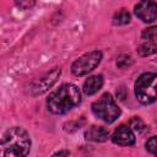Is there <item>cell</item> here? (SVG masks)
<instances>
[{"mask_svg": "<svg viewBox=\"0 0 157 157\" xmlns=\"http://www.w3.org/2000/svg\"><path fill=\"white\" fill-rule=\"evenodd\" d=\"M135 96L142 104L153 103L157 99V74L145 72L135 82Z\"/></svg>", "mask_w": 157, "mask_h": 157, "instance_id": "3", "label": "cell"}, {"mask_svg": "<svg viewBox=\"0 0 157 157\" xmlns=\"http://www.w3.org/2000/svg\"><path fill=\"white\" fill-rule=\"evenodd\" d=\"M129 125H130L131 129H134V130H136V131H141L142 128H144V123H142V120H141L140 118H132V119L129 121Z\"/></svg>", "mask_w": 157, "mask_h": 157, "instance_id": "14", "label": "cell"}, {"mask_svg": "<svg viewBox=\"0 0 157 157\" xmlns=\"http://www.w3.org/2000/svg\"><path fill=\"white\" fill-rule=\"evenodd\" d=\"M146 148H147V151H150L151 153L157 156V136H152L147 140Z\"/></svg>", "mask_w": 157, "mask_h": 157, "instance_id": "13", "label": "cell"}, {"mask_svg": "<svg viewBox=\"0 0 157 157\" xmlns=\"http://www.w3.org/2000/svg\"><path fill=\"white\" fill-rule=\"evenodd\" d=\"M81 102V93L78 88L72 83H64L47 99L48 109L53 114H64Z\"/></svg>", "mask_w": 157, "mask_h": 157, "instance_id": "1", "label": "cell"}, {"mask_svg": "<svg viewBox=\"0 0 157 157\" xmlns=\"http://www.w3.org/2000/svg\"><path fill=\"white\" fill-rule=\"evenodd\" d=\"M85 136L87 140L90 141H94V142H103L108 139L109 134L108 131L103 128V126H97V125H92L91 128H88V130L85 132Z\"/></svg>", "mask_w": 157, "mask_h": 157, "instance_id": "11", "label": "cell"}, {"mask_svg": "<svg viewBox=\"0 0 157 157\" xmlns=\"http://www.w3.org/2000/svg\"><path fill=\"white\" fill-rule=\"evenodd\" d=\"M60 74H61L60 67H54L52 71L47 72L45 75H43L42 77H39V78H37L36 81L32 82L31 92L33 94H42V93H44L45 91H48L56 82V80L59 78Z\"/></svg>", "mask_w": 157, "mask_h": 157, "instance_id": "7", "label": "cell"}, {"mask_svg": "<svg viewBox=\"0 0 157 157\" xmlns=\"http://www.w3.org/2000/svg\"><path fill=\"white\" fill-rule=\"evenodd\" d=\"M31 148V139L28 132L20 126L7 129L1 139L0 155L4 157L26 156Z\"/></svg>", "mask_w": 157, "mask_h": 157, "instance_id": "2", "label": "cell"}, {"mask_svg": "<svg viewBox=\"0 0 157 157\" xmlns=\"http://www.w3.org/2000/svg\"><path fill=\"white\" fill-rule=\"evenodd\" d=\"M130 64H131V58L128 56V55H121V56L118 59V61H117V65H118L119 67H126V66L130 65Z\"/></svg>", "mask_w": 157, "mask_h": 157, "instance_id": "16", "label": "cell"}, {"mask_svg": "<svg viewBox=\"0 0 157 157\" xmlns=\"http://www.w3.org/2000/svg\"><path fill=\"white\" fill-rule=\"evenodd\" d=\"M135 15L144 22H152L157 18V4L152 0H141L135 6Z\"/></svg>", "mask_w": 157, "mask_h": 157, "instance_id": "8", "label": "cell"}, {"mask_svg": "<svg viewBox=\"0 0 157 157\" xmlns=\"http://www.w3.org/2000/svg\"><path fill=\"white\" fill-rule=\"evenodd\" d=\"M137 52L141 56H147L157 53V26L148 27L142 32Z\"/></svg>", "mask_w": 157, "mask_h": 157, "instance_id": "6", "label": "cell"}, {"mask_svg": "<svg viewBox=\"0 0 157 157\" xmlns=\"http://www.w3.org/2000/svg\"><path fill=\"white\" fill-rule=\"evenodd\" d=\"M54 155H55V156H63V155H64V156H69L70 152H69V151H59V152H55Z\"/></svg>", "mask_w": 157, "mask_h": 157, "instance_id": "17", "label": "cell"}, {"mask_svg": "<svg viewBox=\"0 0 157 157\" xmlns=\"http://www.w3.org/2000/svg\"><path fill=\"white\" fill-rule=\"evenodd\" d=\"M92 112L97 118L102 119L108 124L115 121L121 113L120 108L109 93H104L99 99H97L92 104Z\"/></svg>", "mask_w": 157, "mask_h": 157, "instance_id": "4", "label": "cell"}, {"mask_svg": "<svg viewBox=\"0 0 157 157\" xmlns=\"http://www.w3.org/2000/svg\"><path fill=\"white\" fill-rule=\"evenodd\" d=\"M103 86V76L102 75H94V76H90L85 83H83V92L87 96L94 94L96 92H98Z\"/></svg>", "mask_w": 157, "mask_h": 157, "instance_id": "10", "label": "cell"}, {"mask_svg": "<svg viewBox=\"0 0 157 157\" xmlns=\"http://www.w3.org/2000/svg\"><path fill=\"white\" fill-rule=\"evenodd\" d=\"M130 22V13L128 10L121 9L113 16V23L114 25H126Z\"/></svg>", "mask_w": 157, "mask_h": 157, "instance_id": "12", "label": "cell"}, {"mask_svg": "<svg viewBox=\"0 0 157 157\" xmlns=\"http://www.w3.org/2000/svg\"><path fill=\"white\" fill-rule=\"evenodd\" d=\"M102 60V53L99 50H92L86 53L77 60H75L71 65V71L76 76H83L91 72Z\"/></svg>", "mask_w": 157, "mask_h": 157, "instance_id": "5", "label": "cell"}, {"mask_svg": "<svg viewBox=\"0 0 157 157\" xmlns=\"http://www.w3.org/2000/svg\"><path fill=\"white\" fill-rule=\"evenodd\" d=\"M112 141L120 146H131L135 144V135L131 128L126 125H120L112 135Z\"/></svg>", "mask_w": 157, "mask_h": 157, "instance_id": "9", "label": "cell"}, {"mask_svg": "<svg viewBox=\"0 0 157 157\" xmlns=\"http://www.w3.org/2000/svg\"><path fill=\"white\" fill-rule=\"evenodd\" d=\"M15 2L20 9L27 10V9H31L36 4V0H15Z\"/></svg>", "mask_w": 157, "mask_h": 157, "instance_id": "15", "label": "cell"}]
</instances>
